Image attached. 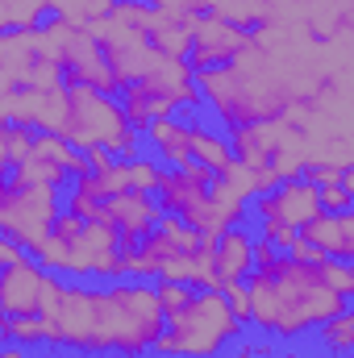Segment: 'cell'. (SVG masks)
I'll return each mask as SVG.
<instances>
[{
	"label": "cell",
	"mask_w": 354,
	"mask_h": 358,
	"mask_svg": "<svg viewBox=\"0 0 354 358\" xmlns=\"http://www.w3.org/2000/svg\"><path fill=\"white\" fill-rule=\"evenodd\" d=\"M250 321L279 338H300L304 329H321L346 308V296L334 292L321 275V263L279 259L271 271H250Z\"/></svg>",
	"instance_id": "obj_1"
},
{
	"label": "cell",
	"mask_w": 354,
	"mask_h": 358,
	"mask_svg": "<svg viewBox=\"0 0 354 358\" xmlns=\"http://www.w3.org/2000/svg\"><path fill=\"white\" fill-rule=\"evenodd\" d=\"M167 329V308L159 300V287L150 283H117V287H96V346L117 350V355H146L159 346Z\"/></svg>",
	"instance_id": "obj_2"
},
{
	"label": "cell",
	"mask_w": 354,
	"mask_h": 358,
	"mask_svg": "<svg viewBox=\"0 0 354 358\" xmlns=\"http://www.w3.org/2000/svg\"><path fill=\"white\" fill-rule=\"evenodd\" d=\"M309 142V167H354V84H325L309 104L288 113Z\"/></svg>",
	"instance_id": "obj_3"
},
{
	"label": "cell",
	"mask_w": 354,
	"mask_h": 358,
	"mask_svg": "<svg viewBox=\"0 0 354 358\" xmlns=\"http://www.w3.org/2000/svg\"><path fill=\"white\" fill-rule=\"evenodd\" d=\"M238 329L242 317L234 313L225 292H196V300L183 313L167 317V329L155 350L171 358H213L229 338H238Z\"/></svg>",
	"instance_id": "obj_4"
},
{
	"label": "cell",
	"mask_w": 354,
	"mask_h": 358,
	"mask_svg": "<svg viewBox=\"0 0 354 358\" xmlns=\"http://www.w3.org/2000/svg\"><path fill=\"white\" fill-rule=\"evenodd\" d=\"M255 46L267 55V63L275 67V76L283 80V88L292 96V104H309L317 92L325 88V46L321 38L292 29V25H259L255 29Z\"/></svg>",
	"instance_id": "obj_5"
},
{
	"label": "cell",
	"mask_w": 354,
	"mask_h": 358,
	"mask_svg": "<svg viewBox=\"0 0 354 358\" xmlns=\"http://www.w3.org/2000/svg\"><path fill=\"white\" fill-rule=\"evenodd\" d=\"M234 155L250 167L275 171L279 179H300L309 176V142L304 129L283 113V117H267L234 129Z\"/></svg>",
	"instance_id": "obj_6"
},
{
	"label": "cell",
	"mask_w": 354,
	"mask_h": 358,
	"mask_svg": "<svg viewBox=\"0 0 354 358\" xmlns=\"http://www.w3.org/2000/svg\"><path fill=\"white\" fill-rule=\"evenodd\" d=\"M59 187H46V183H17V179H4V192H0V229L4 238L21 242L25 250H42L46 238L59 229Z\"/></svg>",
	"instance_id": "obj_7"
},
{
	"label": "cell",
	"mask_w": 354,
	"mask_h": 358,
	"mask_svg": "<svg viewBox=\"0 0 354 358\" xmlns=\"http://www.w3.org/2000/svg\"><path fill=\"white\" fill-rule=\"evenodd\" d=\"M67 71L55 63L42 25L38 29H4L0 34V92L17 88H59Z\"/></svg>",
	"instance_id": "obj_8"
},
{
	"label": "cell",
	"mask_w": 354,
	"mask_h": 358,
	"mask_svg": "<svg viewBox=\"0 0 354 358\" xmlns=\"http://www.w3.org/2000/svg\"><path fill=\"white\" fill-rule=\"evenodd\" d=\"M129 117L125 108L108 96V92L84 88V84H71V117H67V142L76 150H117V142L129 134Z\"/></svg>",
	"instance_id": "obj_9"
},
{
	"label": "cell",
	"mask_w": 354,
	"mask_h": 358,
	"mask_svg": "<svg viewBox=\"0 0 354 358\" xmlns=\"http://www.w3.org/2000/svg\"><path fill=\"white\" fill-rule=\"evenodd\" d=\"M88 29H92V38L100 42V50H104V59H108L113 76L121 80V92L129 88V84H142V80H146V71L155 67V59L163 55V50L150 42V34L129 29V25H121V21H113V17L92 21Z\"/></svg>",
	"instance_id": "obj_10"
},
{
	"label": "cell",
	"mask_w": 354,
	"mask_h": 358,
	"mask_svg": "<svg viewBox=\"0 0 354 358\" xmlns=\"http://www.w3.org/2000/svg\"><path fill=\"white\" fill-rule=\"evenodd\" d=\"M67 117H71V84L59 88H17L0 92V121L25 125L34 134H67Z\"/></svg>",
	"instance_id": "obj_11"
},
{
	"label": "cell",
	"mask_w": 354,
	"mask_h": 358,
	"mask_svg": "<svg viewBox=\"0 0 354 358\" xmlns=\"http://www.w3.org/2000/svg\"><path fill=\"white\" fill-rule=\"evenodd\" d=\"M121 255H125V238L117 225L108 221H84L80 234L67 238V275L80 279H121Z\"/></svg>",
	"instance_id": "obj_12"
},
{
	"label": "cell",
	"mask_w": 354,
	"mask_h": 358,
	"mask_svg": "<svg viewBox=\"0 0 354 358\" xmlns=\"http://www.w3.org/2000/svg\"><path fill=\"white\" fill-rule=\"evenodd\" d=\"M213 171L204 163H187V167H171L163 171V183H159V204L163 213H176L183 217L192 229H204V213H208V187H213Z\"/></svg>",
	"instance_id": "obj_13"
},
{
	"label": "cell",
	"mask_w": 354,
	"mask_h": 358,
	"mask_svg": "<svg viewBox=\"0 0 354 358\" xmlns=\"http://www.w3.org/2000/svg\"><path fill=\"white\" fill-rule=\"evenodd\" d=\"M255 213H259L263 221L288 225V229H296V234H300L304 225H313V221L325 213V204H321V187H317L309 176H300V179H283L275 192L259 196Z\"/></svg>",
	"instance_id": "obj_14"
},
{
	"label": "cell",
	"mask_w": 354,
	"mask_h": 358,
	"mask_svg": "<svg viewBox=\"0 0 354 358\" xmlns=\"http://www.w3.org/2000/svg\"><path fill=\"white\" fill-rule=\"evenodd\" d=\"M250 46V29L225 21V17H213V13H196V25H192V67L204 71V67H225L234 63L242 50Z\"/></svg>",
	"instance_id": "obj_15"
},
{
	"label": "cell",
	"mask_w": 354,
	"mask_h": 358,
	"mask_svg": "<svg viewBox=\"0 0 354 358\" xmlns=\"http://www.w3.org/2000/svg\"><path fill=\"white\" fill-rule=\"evenodd\" d=\"M267 21H271V25L304 29V34H313V38H321V42H330L338 29H346V21H342V0H267Z\"/></svg>",
	"instance_id": "obj_16"
},
{
	"label": "cell",
	"mask_w": 354,
	"mask_h": 358,
	"mask_svg": "<svg viewBox=\"0 0 354 358\" xmlns=\"http://www.w3.org/2000/svg\"><path fill=\"white\" fill-rule=\"evenodd\" d=\"M55 271H46L34 259H21L13 267H4L0 279V308L4 317H42V300H46V283Z\"/></svg>",
	"instance_id": "obj_17"
},
{
	"label": "cell",
	"mask_w": 354,
	"mask_h": 358,
	"mask_svg": "<svg viewBox=\"0 0 354 358\" xmlns=\"http://www.w3.org/2000/svg\"><path fill=\"white\" fill-rule=\"evenodd\" d=\"M142 84L155 92V96H163L167 104H176V108L200 104V96H204L200 92V71L192 67V59H179V55H159Z\"/></svg>",
	"instance_id": "obj_18"
},
{
	"label": "cell",
	"mask_w": 354,
	"mask_h": 358,
	"mask_svg": "<svg viewBox=\"0 0 354 358\" xmlns=\"http://www.w3.org/2000/svg\"><path fill=\"white\" fill-rule=\"evenodd\" d=\"M104 221L117 225L125 242H142L146 234L159 229L163 204H155L150 192H121V196H108L104 200Z\"/></svg>",
	"instance_id": "obj_19"
},
{
	"label": "cell",
	"mask_w": 354,
	"mask_h": 358,
	"mask_svg": "<svg viewBox=\"0 0 354 358\" xmlns=\"http://www.w3.org/2000/svg\"><path fill=\"white\" fill-rule=\"evenodd\" d=\"M313 246H321L330 259L338 263H354V208L351 213H321L313 225L300 229Z\"/></svg>",
	"instance_id": "obj_20"
},
{
	"label": "cell",
	"mask_w": 354,
	"mask_h": 358,
	"mask_svg": "<svg viewBox=\"0 0 354 358\" xmlns=\"http://www.w3.org/2000/svg\"><path fill=\"white\" fill-rule=\"evenodd\" d=\"M192 25H196V13L155 8L146 34H150V42H155L163 55H179V59H187V55H192Z\"/></svg>",
	"instance_id": "obj_21"
},
{
	"label": "cell",
	"mask_w": 354,
	"mask_h": 358,
	"mask_svg": "<svg viewBox=\"0 0 354 358\" xmlns=\"http://www.w3.org/2000/svg\"><path fill=\"white\" fill-rule=\"evenodd\" d=\"M242 213H246V200H242L225 179L217 176V179H213V187H208V213H204V229H200V234H204L208 242H217L221 234L238 229Z\"/></svg>",
	"instance_id": "obj_22"
},
{
	"label": "cell",
	"mask_w": 354,
	"mask_h": 358,
	"mask_svg": "<svg viewBox=\"0 0 354 358\" xmlns=\"http://www.w3.org/2000/svg\"><path fill=\"white\" fill-rule=\"evenodd\" d=\"M255 271V238L242 229H229L217 238V275L221 283H242Z\"/></svg>",
	"instance_id": "obj_23"
},
{
	"label": "cell",
	"mask_w": 354,
	"mask_h": 358,
	"mask_svg": "<svg viewBox=\"0 0 354 358\" xmlns=\"http://www.w3.org/2000/svg\"><path fill=\"white\" fill-rule=\"evenodd\" d=\"M150 146L159 150V159L167 167H187L192 163V125H179L176 117H163L146 129Z\"/></svg>",
	"instance_id": "obj_24"
},
{
	"label": "cell",
	"mask_w": 354,
	"mask_h": 358,
	"mask_svg": "<svg viewBox=\"0 0 354 358\" xmlns=\"http://www.w3.org/2000/svg\"><path fill=\"white\" fill-rule=\"evenodd\" d=\"M121 108H125V117H129L134 129H150L155 121H163V117L176 113V104H167L163 96H155L146 84H129V88L121 92Z\"/></svg>",
	"instance_id": "obj_25"
},
{
	"label": "cell",
	"mask_w": 354,
	"mask_h": 358,
	"mask_svg": "<svg viewBox=\"0 0 354 358\" xmlns=\"http://www.w3.org/2000/svg\"><path fill=\"white\" fill-rule=\"evenodd\" d=\"M192 159H196V163H204L213 176H221L238 155H234V142H229V138H221V134H213V129L192 125Z\"/></svg>",
	"instance_id": "obj_26"
},
{
	"label": "cell",
	"mask_w": 354,
	"mask_h": 358,
	"mask_svg": "<svg viewBox=\"0 0 354 358\" xmlns=\"http://www.w3.org/2000/svg\"><path fill=\"white\" fill-rule=\"evenodd\" d=\"M325 46V80L330 84H354V29H338Z\"/></svg>",
	"instance_id": "obj_27"
},
{
	"label": "cell",
	"mask_w": 354,
	"mask_h": 358,
	"mask_svg": "<svg viewBox=\"0 0 354 358\" xmlns=\"http://www.w3.org/2000/svg\"><path fill=\"white\" fill-rule=\"evenodd\" d=\"M204 13L225 17L242 29H259L267 21V0H204Z\"/></svg>",
	"instance_id": "obj_28"
},
{
	"label": "cell",
	"mask_w": 354,
	"mask_h": 358,
	"mask_svg": "<svg viewBox=\"0 0 354 358\" xmlns=\"http://www.w3.org/2000/svg\"><path fill=\"white\" fill-rule=\"evenodd\" d=\"M34 142H38V134H34V129L13 125V121H0V163H4V171L21 167V163L34 155Z\"/></svg>",
	"instance_id": "obj_29"
},
{
	"label": "cell",
	"mask_w": 354,
	"mask_h": 358,
	"mask_svg": "<svg viewBox=\"0 0 354 358\" xmlns=\"http://www.w3.org/2000/svg\"><path fill=\"white\" fill-rule=\"evenodd\" d=\"M42 13H50V0H0V29H38Z\"/></svg>",
	"instance_id": "obj_30"
},
{
	"label": "cell",
	"mask_w": 354,
	"mask_h": 358,
	"mask_svg": "<svg viewBox=\"0 0 354 358\" xmlns=\"http://www.w3.org/2000/svg\"><path fill=\"white\" fill-rule=\"evenodd\" d=\"M117 0H50V13L63 17V21H76V25H92L100 17H108Z\"/></svg>",
	"instance_id": "obj_31"
},
{
	"label": "cell",
	"mask_w": 354,
	"mask_h": 358,
	"mask_svg": "<svg viewBox=\"0 0 354 358\" xmlns=\"http://www.w3.org/2000/svg\"><path fill=\"white\" fill-rule=\"evenodd\" d=\"M4 338L17 346H50V329L42 317H4Z\"/></svg>",
	"instance_id": "obj_32"
},
{
	"label": "cell",
	"mask_w": 354,
	"mask_h": 358,
	"mask_svg": "<svg viewBox=\"0 0 354 358\" xmlns=\"http://www.w3.org/2000/svg\"><path fill=\"white\" fill-rule=\"evenodd\" d=\"M321 346H325L330 355H346V350H354V308H342L334 321L321 325Z\"/></svg>",
	"instance_id": "obj_33"
},
{
	"label": "cell",
	"mask_w": 354,
	"mask_h": 358,
	"mask_svg": "<svg viewBox=\"0 0 354 358\" xmlns=\"http://www.w3.org/2000/svg\"><path fill=\"white\" fill-rule=\"evenodd\" d=\"M221 179H225L242 200H259V196H263V171L250 167V163H242V159H234V163L221 171Z\"/></svg>",
	"instance_id": "obj_34"
},
{
	"label": "cell",
	"mask_w": 354,
	"mask_h": 358,
	"mask_svg": "<svg viewBox=\"0 0 354 358\" xmlns=\"http://www.w3.org/2000/svg\"><path fill=\"white\" fill-rule=\"evenodd\" d=\"M108 17L113 21H121V25H129V29H150V17H155V4H146V0H117L113 8H108Z\"/></svg>",
	"instance_id": "obj_35"
},
{
	"label": "cell",
	"mask_w": 354,
	"mask_h": 358,
	"mask_svg": "<svg viewBox=\"0 0 354 358\" xmlns=\"http://www.w3.org/2000/svg\"><path fill=\"white\" fill-rule=\"evenodd\" d=\"M159 300H163L167 317H176V313H183V308L196 300V292H192V283H171V279H159Z\"/></svg>",
	"instance_id": "obj_36"
},
{
	"label": "cell",
	"mask_w": 354,
	"mask_h": 358,
	"mask_svg": "<svg viewBox=\"0 0 354 358\" xmlns=\"http://www.w3.org/2000/svg\"><path fill=\"white\" fill-rule=\"evenodd\" d=\"M67 213H76V217H84V221H104V200L92 196V192L71 187V196H67Z\"/></svg>",
	"instance_id": "obj_37"
},
{
	"label": "cell",
	"mask_w": 354,
	"mask_h": 358,
	"mask_svg": "<svg viewBox=\"0 0 354 358\" xmlns=\"http://www.w3.org/2000/svg\"><path fill=\"white\" fill-rule=\"evenodd\" d=\"M321 204H325V213H351L354 192L346 183H330V187H321Z\"/></svg>",
	"instance_id": "obj_38"
},
{
	"label": "cell",
	"mask_w": 354,
	"mask_h": 358,
	"mask_svg": "<svg viewBox=\"0 0 354 358\" xmlns=\"http://www.w3.org/2000/svg\"><path fill=\"white\" fill-rule=\"evenodd\" d=\"M221 292L229 296V304H234V313H238L242 321H250V287H246V279H242V283H225Z\"/></svg>",
	"instance_id": "obj_39"
},
{
	"label": "cell",
	"mask_w": 354,
	"mask_h": 358,
	"mask_svg": "<svg viewBox=\"0 0 354 358\" xmlns=\"http://www.w3.org/2000/svg\"><path fill=\"white\" fill-rule=\"evenodd\" d=\"M275 263H279V255H275V242H255V267L259 271H271L275 267Z\"/></svg>",
	"instance_id": "obj_40"
},
{
	"label": "cell",
	"mask_w": 354,
	"mask_h": 358,
	"mask_svg": "<svg viewBox=\"0 0 354 358\" xmlns=\"http://www.w3.org/2000/svg\"><path fill=\"white\" fill-rule=\"evenodd\" d=\"M155 8H179V13H204V0H146Z\"/></svg>",
	"instance_id": "obj_41"
},
{
	"label": "cell",
	"mask_w": 354,
	"mask_h": 358,
	"mask_svg": "<svg viewBox=\"0 0 354 358\" xmlns=\"http://www.w3.org/2000/svg\"><path fill=\"white\" fill-rule=\"evenodd\" d=\"M309 179L317 187H330V183H342V171H334V167H309Z\"/></svg>",
	"instance_id": "obj_42"
},
{
	"label": "cell",
	"mask_w": 354,
	"mask_h": 358,
	"mask_svg": "<svg viewBox=\"0 0 354 358\" xmlns=\"http://www.w3.org/2000/svg\"><path fill=\"white\" fill-rule=\"evenodd\" d=\"M21 250H25L21 242H13V238H4V242H0V259H4V267H13V263H21V259H25Z\"/></svg>",
	"instance_id": "obj_43"
},
{
	"label": "cell",
	"mask_w": 354,
	"mask_h": 358,
	"mask_svg": "<svg viewBox=\"0 0 354 358\" xmlns=\"http://www.w3.org/2000/svg\"><path fill=\"white\" fill-rule=\"evenodd\" d=\"M342 21H346V29H354V0H342Z\"/></svg>",
	"instance_id": "obj_44"
},
{
	"label": "cell",
	"mask_w": 354,
	"mask_h": 358,
	"mask_svg": "<svg viewBox=\"0 0 354 358\" xmlns=\"http://www.w3.org/2000/svg\"><path fill=\"white\" fill-rule=\"evenodd\" d=\"M342 183H346V187H351V192H354V167H351V171H346V176H342Z\"/></svg>",
	"instance_id": "obj_45"
}]
</instances>
